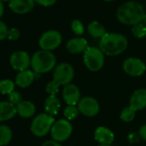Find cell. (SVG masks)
<instances>
[{"label": "cell", "mask_w": 146, "mask_h": 146, "mask_svg": "<svg viewBox=\"0 0 146 146\" xmlns=\"http://www.w3.org/2000/svg\"><path fill=\"white\" fill-rule=\"evenodd\" d=\"M145 16L144 7L136 1H128L122 4L116 11L117 19L126 25L134 26L143 23Z\"/></svg>", "instance_id": "obj_1"}, {"label": "cell", "mask_w": 146, "mask_h": 146, "mask_svg": "<svg viewBox=\"0 0 146 146\" xmlns=\"http://www.w3.org/2000/svg\"><path fill=\"white\" fill-rule=\"evenodd\" d=\"M1 1L2 2H6V1H9V0H1ZM10 1H11V0H10Z\"/></svg>", "instance_id": "obj_39"}, {"label": "cell", "mask_w": 146, "mask_h": 146, "mask_svg": "<svg viewBox=\"0 0 146 146\" xmlns=\"http://www.w3.org/2000/svg\"><path fill=\"white\" fill-rule=\"evenodd\" d=\"M35 0H11L9 7L17 14H26L35 6Z\"/></svg>", "instance_id": "obj_13"}, {"label": "cell", "mask_w": 146, "mask_h": 146, "mask_svg": "<svg viewBox=\"0 0 146 146\" xmlns=\"http://www.w3.org/2000/svg\"><path fill=\"white\" fill-rule=\"evenodd\" d=\"M73 128L69 120L58 119L54 122L51 129V136L53 140L58 143L64 142L70 137Z\"/></svg>", "instance_id": "obj_7"}, {"label": "cell", "mask_w": 146, "mask_h": 146, "mask_svg": "<svg viewBox=\"0 0 146 146\" xmlns=\"http://www.w3.org/2000/svg\"><path fill=\"white\" fill-rule=\"evenodd\" d=\"M19 37H20V32L17 29L12 28V29H9L8 38L10 40H18Z\"/></svg>", "instance_id": "obj_31"}, {"label": "cell", "mask_w": 146, "mask_h": 146, "mask_svg": "<svg viewBox=\"0 0 146 146\" xmlns=\"http://www.w3.org/2000/svg\"><path fill=\"white\" fill-rule=\"evenodd\" d=\"M94 137L100 144H111L114 140V134L113 131L105 126L97 127L95 131Z\"/></svg>", "instance_id": "obj_16"}, {"label": "cell", "mask_w": 146, "mask_h": 146, "mask_svg": "<svg viewBox=\"0 0 146 146\" xmlns=\"http://www.w3.org/2000/svg\"><path fill=\"white\" fill-rule=\"evenodd\" d=\"M74 78V69L69 63H60L54 68L53 81L59 85L70 84Z\"/></svg>", "instance_id": "obj_6"}, {"label": "cell", "mask_w": 146, "mask_h": 146, "mask_svg": "<svg viewBox=\"0 0 146 146\" xmlns=\"http://www.w3.org/2000/svg\"><path fill=\"white\" fill-rule=\"evenodd\" d=\"M136 110L133 109L131 107H126L125 108L121 113H120V119L124 121V122H131V120L134 119L135 116H136Z\"/></svg>", "instance_id": "obj_24"}, {"label": "cell", "mask_w": 146, "mask_h": 146, "mask_svg": "<svg viewBox=\"0 0 146 146\" xmlns=\"http://www.w3.org/2000/svg\"><path fill=\"white\" fill-rule=\"evenodd\" d=\"M8 32L9 29L6 24L4 22L0 21V40H3L6 37H8Z\"/></svg>", "instance_id": "obj_30"}, {"label": "cell", "mask_w": 146, "mask_h": 146, "mask_svg": "<svg viewBox=\"0 0 146 146\" xmlns=\"http://www.w3.org/2000/svg\"><path fill=\"white\" fill-rule=\"evenodd\" d=\"M143 23L145 25V27H146V16H145V17H144V19H143Z\"/></svg>", "instance_id": "obj_36"}, {"label": "cell", "mask_w": 146, "mask_h": 146, "mask_svg": "<svg viewBox=\"0 0 146 146\" xmlns=\"http://www.w3.org/2000/svg\"><path fill=\"white\" fill-rule=\"evenodd\" d=\"M10 63L13 69L23 71L28 70V68L31 65V58L28 52L24 51H17L11 54Z\"/></svg>", "instance_id": "obj_11"}, {"label": "cell", "mask_w": 146, "mask_h": 146, "mask_svg": "<svg viewBox=\"0 0 146 146\" xmlns=\"http://www.w3.org/2000/svg\"><path fill=\"white\" fill-rule=\"evenodd\" d=\"M62 96L67 106H76L81 100V93L78 87L72 84L64 86Z\"/></svg>", "instance_id": "obj_12"}, {"label": "cell", "mask_w": 146, "mask_h": 146, "mask_svg": "<svg viewBox=\"0 0 146 146\" xmlns=\"http://www.w3.org/2000/svg\"><path fill=\"white\" fill-rule=\"evenodd\" d=\"M59 84H57L55 81H51L46 84V92L49 94V96H56V94L58 92V88H59Z\"/></svg>", "instance_id": "obj_28"}, {"label": "cell", "mask_w": 146, "mask_h": 146, "mask_svg": "<svg viewBox=\"0 0 146 146\" xmlns=\"http://www.w3.org/2000/svg\"><path fill=\"white\" fill-rule=\"evenodd\" d=\"M103 1H105V2H111V1H113V0H103Z\"/></svg>", "instance_id": "obj_38"}, {"label": "cell", "mask_w": 146, "mask_h": 146, "mask_svg": "<svg viewBox=\"0 0 146 146\" xmlns=\"http://www.w3.org/2000/svg\"><path fill=\"white\" fill-rule=\"evenodd\" d=\"M35 3H37L38 5L44 6V7H48V6H52L53 5L57 0H35Z\"/></svg>", "instance_id": "obj_32"}, {"label": "cell", "mask_w": 146, "mask_h": 146, "mask_svg": "<svg viewBox=\"0 0 146 146\" xmlns=\"http://www.w3.org/2000/svg\"><path fill=\"white\" fill-rule=\"evenodd\" d=\"M15 90V84L9 79L0 82V93L3 95H10Z\"/></svg>", "instance_id": "obj_23"}, {"label": "cell", "mask_w": 146, "mask_h": 146, "mask_svg": "<svg viewBox=\"0 0 146 146\" xmlns=\"http://www.w3.org/2000/svg\"><path fill=\"white\" fill-rule=\"evenodd\" d=\"M55 119L53 116H51L46 113H40L33 119L30 130L34 135L37 137H43L51 131Z\"/></svg>", "instance_id": "obj_5"}, {"label": "cell", "mask_w": 146, "mask_h": 146, "mask_svg": "<svg viewBox=\"0 0 146 146\" xmlns=\"http://www.w3.org/2000/svg\"><path fill=\"white\" fill-rule=\"evenodd\" d=\"M128 46L127 39L125 35L118 33H107L100 39L99 48L105 55L117 56L125 51Z\"/></svg>", "instance_id": "obj_2"}, {"label": "cell", "mask_w": 146, "mask_h": 146, "mask_svg": "<svg viewBox=\"0 0 146 146\" xmlns=\"http://www.w3.org/2000/svg\"><path fill=\"white\" fill-rule=\"evenodd\" d=\"M105 54L96 46H89L84 52V62L88 70L93 72L102 69L105 63Z\"/></svg>", "instance_id": "obj_4"}, {"label": "cell", "mask_w": 146, "mask_h": 146, "mask_svg": "<svg viewBox=\"0 0 146 146\" xmlns=\"http://www.w3.org/2000/svg\"><path fill=\"white\" fill-rule=\"evenodd\" d=\"M88 32L90 35V36H92L93 38H98V39H102L106 34V29L103 27V25L102 23H100L97 21H94L92 23H90L88 25Z\"/></svg>", "instance_id": "obj_21"}, {"label": "cell", "mask_w": 146, "mask_h": 146, "mask_svg": "<svg viewBox=\"0 0 146 146\" xmlns=\"http://www.w3.org/2000/svg\"><path fill=\"white\" fill-rule=\"evenodd\" d=\"M61 42L62 36L60 33L57 30H49L41 35L39 40V46L41 50L51 52L58 48Z\"/></svg>", "instance_id": "obj_8"}, {"label": "cell", "mask_w": 146, "mask_h": 146, "mask_svg": "<svg viewBox=\"0 0 146 146\" xmlns=\"http://www.w3.org/2000/svg\"><path fill=\"white\" fill-rule=\"evenodd\" d=\"M56 57L49 51H37L31 58V67L35 73H46L56 67Z\"/></svg>", "instance_id": "obj_3"}, {"label": "cell", "mask_w": 146, "mask_h": 146, "mask_svg": "<svg viewBox=\"0 0 146 146\" xmlns=\"http://www.w3.org/2000/svg\"><path fill=\"white\" fill-rule=\"evenodd\" d=\"M17 113L15 105L10 102H0V122L12 119Z\"/></svg>", "instance_id": "obj_18"}, {"label": "cell", "mask_w": 146, "mask_h": 146, "mask_svg": "<svg viewBox=\"0 0 146 146\" xmlns=\"http://www.w3.org/2000/svg\"><path fill=\"white\" fill-rule=\"evenodd\" d=\"M130 107H131L136 111H139L146 108L145 89H138L133 92L130 99Z\"/></svg>", "instance_id": "obj_14"}, {"label": "cell", "mask_w": 146, "mask_h": 146, "mask_svg": "<svg viewBox=\"0 0 146 146\" xmlns=\"http://www.w3.org/2000/svg\"><path fill=\"white\" fill-rule=\"evenodd\" d=\"M80 113L86 117H94L100 111V105L97 100L90 96H85L78 104Z\"/></svg>", "instance_id": "obj_10"}, {"label": "cell", "mask_w": 146, "mask_h": 146, "mask_svg": "<svg viewBox=\"0 0 146 146\" xmlns=\"http://www.w3.org/2000/svg\"><path fill=\"white\" fill-rule=\"evenodd\" d=\"M80 113L78 108L76 106H67L64 110V116L67 120L75 119Z\"/></svg>", "instance_id": "obj_25"}, {"label": "cell", "mask_w": 146, "mask_h": 146, "mask_svg": "<svg viewBox=\"0 0 146 146\" xmlns=\"http://www.w3.org/2000/svg\"><path fill=\"white\" fill-rule=\"evenodd\" d=\"M71 29L77 35H82L84 33V26L79 20H74L71 23Z\"/></svg>", "instance_id": "obj_27"}, {"label": "cell", "mask_w": 146, "mask_h": 146, "mask_svg": "<svg viewBox=\"0 0 146 146\" xmlns=\"http://www.w3.org/2000/svg\"><path fill=\"white\" fill-rule=\"evenodd\" d=\"M16 108L17 113L25 119L32 117L36 111L35 105L29 101H23Z\"/></svg>", "instance_id": "obj_19"}, {"label": "cell", "mask_w": 146, "mask_h": 146, "mask_svg": "<svg viewBox=\"0 0 146 146\" xmlns=\"http://www.w3.org/2000/svg\"><path fill=\"white\" fill-rule=\"evenodd\" d=\"M60 109V102L56 96H49L45 101V110L51 116L58 114Z\"/></svg>", "instance_id": "obj_20"}, {"label": "cell", "mask_w": 146, "mask_h": 146, "mask_svg": "<svg viewBox=\"0 0 146 146\" xmlns=\"http://www.w3.org/2000/svg\"><path fill=\"white\" fill-rule=\"evenodd\" d=\"M22 95L17 91H13L9 95V102L12 103L13 105H18L20 102H22Z\"/></svg>", "instance_id": "obj_29"}, {"label": "cell", "mask_w": 146, "mask_h": 146, "mask_svg": "<svg viewBox=\"0 0 146 146\" xmlns=\"http://www.w3.org/2000/svg\"><path fill=\"white\" fill-rule=\"evenodd\" d=\"M131 33L134 37L137 39H142L146 36V27L143 23L136 24L131 28Z\"/></svg>", "instance_id": "obj_26"}, {"label": "cell", "mask_w": 146, "mask_h": 146, "mask_svg": "<svg viewBox=\"0 0 146 146\" xmlns=\"http://www.w3.org/2000/svg\"><path fill=\"white\" fill-rule=\"evenodd\" d=\"M123 70L131 77L142 76L146 70L145 64L137 58H128L122 64Z\"/></svg>", "instance_id": "obj_9"}, {"label": "cell", "mask_w": 146, "mask_h": 146, "mask_svg": "<svg viewBox=\"0 0 146 146\" xmlns=\"http://www.w3.org/2000/svg\"><path fill=\"white\" fill-rule=\"evenodd\" d=\"M4 15V5L2 1L0 0V18L2 17V16Z\"/></svg>", "instance_id": "obj_35"}, {"label": "cell", "mask_w": 146, "mask_h": 146, "mask_svg": "<svg viewBox=\"0 0 146 146\" xmlns=\"http://www.w3.org/2000/svg\"><path fill=\"white\" fill-rule=\"evenodd\" d=\"M138 134H139V137L141 138H143V140L146 141V124L145 125H143L140 127L139 131H138Z\"/></svg>", "instance_id": "obj_33"}, {"label": "cell", "mask_w": 146, "mask_h": 146, "mask_svg": "<svg viewBox=\"0 0 146 146\" xmlns=\"http://www.w3.org/2000/svg\"><path fill=\"white\" fill-rule=\"evenodd\" d=\"M42 146H62V145L55 140H48V141L45 142L42 144Z\"/></svg>", "instance_id": "obj_34"}, {"label": "cell", "mask_w": 146, "mask_h": 146, "mask_svg": "<svg viewBox=\"0 0 146 146\" xmlns=\"http://www.w3.org/2000/svg\"><path fill=\"white\" fill-rule=\"evenodd\" d=\"M35 78V72L30 70L20 71L16 78V84L20 88H27L32 84Z\"/></svg>", "instance_id": "obj_17"}, {"label": "cell", "mask_w": 146, "mask_h": 146, "mask_svg": "<svg viewBox=\"0 0 146 146\" xmlns=\"http://www.w3.org/2000/svg\"><path fill=\"white\" fill-rule=\"evenodd\" d=\"M88 47H89L88 41L82 37L72 38L69 40L66 43L67 51L70 53H74V54L84 52Z\"/></svg>", "instance_id": "obj_15"}, {"label": "cell", "mask_w": 146, "mask_h": 146, "mask_svg": "<svg viewBox=\"0 0 146 146\" xmlns=\"http://www.w3.org/2000/svg\"><path fill=\"white\" fill-rule=\"evenodd\" d=\"M98 146H112L111 144H100Z\"/></svg>", "instance_id": "obj_37"}, {"label": "cell", "mask_w": 146, "mask_h": 146, "mask_svg": "<svg viewBox=\"0 0 146 146\" xmlns=\"http://www.w3.org/2000/svg\"><path fill=\"white\" fill-rule=\"evenodd\" d=\"M12 138L11 129L5 125H0V145H7Z\"/></svg>", "instance_id": "obj_22"}]
</instances>
